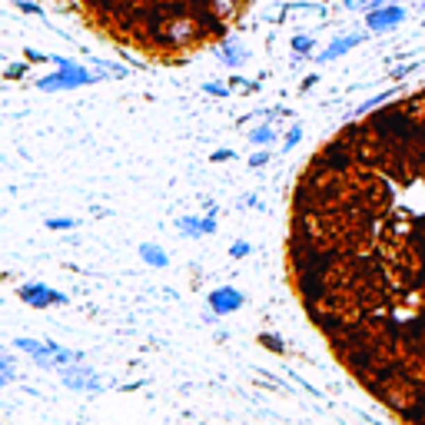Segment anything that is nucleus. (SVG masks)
Returning <instances> with one entry per match:
<instances>
[{
    "label": "nucleus",
    "mask_w": 425,
    "mask_h": 425,
    "mask_svg": "<svg viewBox=\"0 0 425 425\" xmlns=\"http://www.w3.org/2000/svg\"><path fill=\"white\" fill-rule=\"evenodd\" d=\"M422 14H425V0H422Z\"/></svg>",
    "instance_id": "obj_33"
},
{
    "label": "nucleus",
    "mask_w": 425,
    "mask_h": 425,
    "mask_svg": "<svg viewBox=\"0 0 425 425\" xmlns=\"http://www.w3.org/2000/svg\"><path fill=\"white\" fill-rule=\"evenodd\" d=\"M299 143H303V126H299V123H292V126H289L286 130V137H283V150H292V147H299Z\"/></svg>",
    "instance_id": "obj_17"
},
{
    "label": "nucleus",
    "mask_w": 425,
    "mask_h": 425,
    "mask_svg": "<svg viewBox=\"0 0 425 425\" xmlns=\"http://www.w3.org/2000/svg\"><path fill=\"white\" fill-rule=\"evenodd\" d=\"M276 137H279V133H276V126H273V123H266V120H259L256 126L246 133V140H249L253 147H273Z\"/></svg>",
    "instance_id": "obj_10"
},
{
    "label": "nucleus",
    "mask_w": 425,
    "mask_h": 425,
    "mask_svg": "<svg viewBox=\"0 0 425 425\" xmlns=\"http://www.w3.org/2000/svg\"><path fill=\"white\" fill-rule=\"evenodd\" d=\"M90 67L93 70H97V74L103 76H113V80H123V76L130 74V70H126V67H123V63H110V60H100V57H90Z\"/></svg>",
    "instance_id": "obj_13"
},
{
    "label": "nucleus",
    "mask_w": 425,
    "mask_h": 425,
    "mask_svg": "<svg viewBox=\"0 0 425 425\" xmlns=\"http://www.w3.org/2000/svg\"><path fill=\"white\" fill-rule=\"evenodd\" d=\"M17 299L24 306H31V309H50V306H67V292L33 279V283H20L17 286Z\"/></svg>",
    "instance_id": "obj_4"
},
{
    "label": "nucleus",
    "mask_w": 425,
    "mask_h": 425,
    "mask_svg": "<svg viewBox=\"0 0 425 425\" xmlns=\"http://www.w3.org/2000/svg\"><path fill=\"white\" fill-rule=\"evenodd\" d=\"M57 372H60L63 385H67V389H74V392H83V395L103 392V379H100V372H97L93 365H87L83 359H80V362L63 365V369H57Z\"/></svg>",
    "instance_id": "obj_3"
},
{
    "label": "nucleus",
    "mask_w": 425,
    "mask_h": 425,
    "mask_svg": "<svg viewBox=\"0 0 425 425\" xmlns=\"http://www.w3.org/2000/svg\"><path fill=\"white\" fill-rule=\"evenodd\" d=\"M249 253H253V246H249V243H233V246H229V256H233V259H246Z\"/></svg>",
    "instance_id": "obj_26"
},
{
    "label": "nucleus",
    "mask_w": 425,
    "mask_h": 425,
    "mask_svg": "<svg viewBox=\"0 0 425 425\" xmlns=\"http://www.w3.org/2000/svg\"><path fill=\"white\" fill-rule=\"evenodd\" d=\"M153 27H156V44L163 47H183L197 37L193 20H169V24H153Z\"/></svg>",
    "instance_id": "obj_6"
},
{
    "label": "nucleus",
    "mask_w": 425,
    "mask_h": 425,
    "mask_svg": "<svg viewBox=\"0 0 425 425\" xmlns=\"http://www.w3.org/2000/svg\"><path fill=\"white\" fill-rule=\"evenodd\" d=\"M17 10L20 14H31V17H44V7L33 3V0H17Z\"/></svg>",
    "instance_id": "obj_23"
},
{
    "label": "nucleus",
    "mask_w": 425,
    "mask_h": 425,
    "mask_svg": "<svg viewBox=\"0 0 425 425\" xmlns=\"http://www.w3.org/2000/svg\"><path fill=\"white\" fill-rule=\"evenodd\" d=\"M372 33L369 31H356V33H339L335 40H329L326 44V50L322 53H316V63H333V60H339V57H346L349 50H356L359 44H365Z\"/></svg>",
    "instance_id": "obj_7"
},
{
    "label": "nucleus",
    "mask_w": 425,
    "mask_h": 425,
    "mask_svg": "<svg viewBox=\"0 0 425 425\" xmlns=\"http://www.w3.org/2000/svg\"><path fill=\"white\" fill-rule=\"evenodd\" d=\"M140 259H143L147 266H153V269H163V266L169 262L167 249H163V246H156V243H140Z\"/></svg>",
    "instance_id": "obj_11"
},
{
    "label": "nucleus",
    "mask_w": 425,
    "mask_h": 425,
    "mask_svg": "<svg viewBox=\"0 0 425 425\" xmlns=\"http://www.w3.org/2000/svg\"><path fill=\"white\" fill-rule=\"evenodd\" d=\"M316 83H319V74H309V76L303 80V90H312Z\"/></svg>",
    "instance_id": "obj_30"
},
{
    "label": "nucleus",
    "mask_w": 425,
    "mask_h": 425,
    "mask_svg": "<svg viewBox=\"0 0 425 425\" xmlns=\"http://www.w3.org/2000/svg\"><path fill=\"white\" fill-rule=\"evenodd\" d=\"M240 206H259V199L253 197V193H249V197H243V199H240Z\"/></svg>",
    "instance_id": "obj_31"
},
{
    "label": "nucleus",
    "mask_w": 425,
    "mask_h": 425,
    "mask_svg": "<svg viewBox=\"0 0 425 425\" xmlns=\"http://www.w3.org/2000/svg\"><path fill=\"white\" fill-rule=\"evenodd\" d=\"M27 67H31V63H7V67H3V80H20V76H27Z\"/></svg>",
    "instance_id": "obj_22"
},
{
    "label": "nucleus",
    "mask_w": 425,
    "mask_h": 425,
    "mask_svg": "<svg viewBox=\"0 0 425 425\" xmlns=\"http://www.w3.org/2000/svg\"><path fill=\"white\" fill-rule=\"evenodd\" d=\"M259 342H262L269 352H286V342H283L276 333H262V335H259Z\"/></svg>",
    "instance_id": "obj_20"
},
{
    "label": "nucleus",
    "mask_w": 425,
    "mask_h": 425,
    "mask_svg": "<svg viewBox=\"0 0 425 425\" xmlns=\"http://www.w3.org/2000/svg\"><path fill=\"white\" fill-rule=\"evenodd\" d=\"M406 3H382V7H372L365 10V31L369 33H392L399 24H406Z\"/></svg>",
    "instance_id": "obj_5"
},
{
    "label": "nucleus",
    "mask_w": 425,
    "mask_h": 425,
    "mask_svg": "<svg viewBox=\"0 0 425 425\" xmlns=\"http://www.w3.org/2000/svg\"><path fill=\"white\" fill-rule=\"evenodd\" d=\"M176 229H180L186 240H203V219H199V216H193V212H183V216H176Z\"/></svg>",
    "instance_id": "obj_12"
},
{
    "label": "nucleus",
    "mask_w": 425,
    "mask_h": 425,
    "mask_svg": "<svg viewBox=\"0 0 425 425\" xmlns=\"http://www.w3.org/2000/svg\"><path fill=\"white\" fill-rule=\"evenodd\" d=\"M312 50H316V37H309V33H296V37H292V53H296L292 63H299L303 57H309Z\"/></svg>",
    "instance_id": "obj_14"
},
{
    "label": "nucleus",
    "mask_w": 425,
    "mask_h": 425,
    "mask_svg": "<svg viewBox=\"0 0 425 425\" xmlns=\"http://www.w3.org/2000/svg\"><path fill=\"white\" fill-rule=\"evenodd\" d=\"M76 226V219L70 216H53V219H47V229H53V233H70Z\"/></svg>",
    "instance_id": "obj_19"
},
{
    "label": "nucleus",
    "mask_w": 425,
    "mask_h": 425,
    "mask_svg": "<svg viewBox=\"0 0 425 425\" xmlns=\"http://www.w3.org/2000/svg\"><path fill=\"white\" fill-rule=\"evenodd\" d=\"M419 70V63H402V67H395L392 70V80H406L409 74H415Z\"/></svg>",
    "instance_id": "obj_27"
},
{
    "label": "nucleus",
    "mask_w": 425,
    "mask_h": 425,
    "mask_svg": "<svg viewBox=\"0 0 425 425\" xmlns=\"http://www.w3.org/2000/svg\"><path fill=\"white\" fill-rule=\"evenodd\" d=\"M422 359H425V342H422Z\"/></svg>",
    "instance_id": "obj_32"
},
{
    "label": "nucleus",
    "mask_w": 425,
    "mask_h": 425,
    "mask_svg": "<svg viewBox=\"0 0 425 425\" xmlns=\"http://www.w3.org/2000/svg\"><path fill=\"white\" fill-rule=\"evenodd\" d=\"M50 63H53L57 70H53V74H44L40 80H33L40 93L80 90V87H93V83H100V80H103L93 67H83V63L70 60V57H60V53H50Z\"/></svg>",
    "instance_id": "obj_1"
},
{
    "label": "nucleus",
    "mask_w": 425,
    "mask_h": 425,
    "mask_svg": "<svg viewBox=\"0 0 425 425\" xmlns=\"http://www.w3.org/2000/svg\"><path fill=\"white\" fill-rule=\"evenodd\" d=\"M14 379H17L14 372H3V369H0V389H7V385H10Z\"/></svg>",
    "instance_id": "obj_29"
},
{
    "label": "nucleus",
    "mask_w": 425,
    "mask_h": 425,
    "mask_svg": "<svg viewBox=\"0 0 425 425\" xmlns=\"http://www.w3.org/2000/svg\"><path fill=\"white\" fill-rule=\"evenodd\" d=\"M24 60H27V63H50V53H44V50H33V47H27V50H24Z\"/></svg>",
    "instance_id": "obj_24"
},
{
    "label": "nucleus",
    "mask_w": 425,
    "mask_h": 425,
    "mask_svg": "<svg viewBox=\"0 0 425 425\" xmlns=\"http://www.w3.org/2000/svg\"><path fill=\"white\" fill-rule=\"evenodd\" d=\"M335 3H342L346 10H352V14H365V10L382 7V3H406V0H335Z\"/></svg>",
    "instance_id": "obj_15"
},
{
    "label": "nucleus",
    "mask_w": 425,
    "mask_h": 425,
    "mask_svg": "<svg viewBox=\"0 0 425 425\" xmlns=\"http://www.w3.org/2000/svg\"><path fill=\"white\" fill-rule=\"evenodd\" d=\"M203 93H210V97H229V87H226V83H216V80H210V83H203Z\"/></svg>",
    "instance_id": "obj_25"
},
{
    "label": "nucleus",
    "mask_w": 425,
    "mask_h": 425,
    "mask_svg": "<svg viewBox=\"0 0 425 425\" xmlns=\"http://www.w3.org/2000/svg\"><path fill=\"white\" fill-rule=\"evenodd\" d=\"M269 160H273V150L269 147H256V153L249 156V169H262Z\"/></svg>",
    "instance_id": "obj_18"
},
{
    "label": "nucleus",
    "mask_w": 425,
    "mask_h": 425,
    "mask_svg": "<svg viewBox=\"0 0 425 425\" xmlns=\"http://www.w3.org/2000/svg\"><path fill=\"white\" fill-rule=\"evenodd\" d=\"M246 303V296L240 292L236 286H219L212 289L210 296H206V306H210L212 316H229V312H240Z\"/></svg>",
    "instance_id": "obj_8"
},
{
    "label": "nucleus",
    "mask_w": 425,
    "mask_h": 425,
    "mask_svg": "<svg viewBox=\"0 0 425 425\" xmlns=\"http://www.w3.org/2000/svg\"><path fill=\"white\" fill-rule=\"evenodd\" d=\"M14 349L24 352V356H31L40 369H63V365L80 362V359H83L80 352L67 349V346H60V342H50V339H31V335H17Z\"/></svg>",
    "instance_id": "obj_2"
},
{
    "label": "nucleus",
    "mask_w": 425,
    "mask_h": 425,
    "mask_svg": "<svg viewBox=\"0 0 425 425\" xmlns=\"http://www.w3.org/2000/svg\"><path fill=\"white\" fill-rule=\"evenodd\" d=\"M212 53H216V63L226 67V70H240V67L249 60V50H246V44L240 37H223Z\"/></svg>",
    "instance_id": "obj_9"
},
{
    "label": "nucleus",
    "mask_w": 425,
    "mask_h": 425,
    "mask_svg": "<svg viewBox=\"0 0 425 425\" xmlns=\"http://www.w3.org/2000/svg\"><path fill=\"white\" fill-rule=\"evenodd\" d=\"M395 90H385V93H376V97H369V100H362V103L356 106V117H365V113H372L379 103H385V100H392Z\"/></svg>",
    "instance_id": "obj_16"
},
{
    "label": "nucleus",
    "mask_w": 425,
    "mask_h": 425,
    "mask_svg": "<svg viewBox=\"0 0 425 425\" xmlns=\"http://www.w3.org/2000/svg\"><path fill=\"white\" fill-rule=\"evenodd\" d=\"M233 156H236V153L233 150H226V147H223V150H212V163H229V160H233Z\"/></svg>",
    "instance_id": "obj_28"
},
{
    "label": "nucleus",
    "mask_w": 425,
    "mask_h": 425,
    "mask_svg": "<svg viewBox=\"0 0 425 425\" xmlns=\"http://www.w3.org/2000/svg\"><path fill=\"white\" fill-rule=\"evenodd\" d=\"M229 90H246V93H253V90H259V83L256 80H246V76H233V80H229Z\"/></svg>",
    "instance_id": "obj_21"
}]
</instances>
